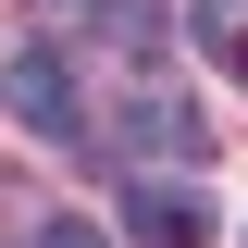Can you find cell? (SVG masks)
<instances>
[{"mask_svg":"<svg viewBox=\"0 0 248 248\" xmlns=\"http://www.w3.org/2000/svg\"><path fill=\"white\" fill-rule=\"evenodd\" d=\"M112 149L124 161H199L211 124H199V99H124V112H112Z\"/></svg>","mask_w":248,"mask_h":248,"instance_id":"1","label":"cell"},{"mask_svg":"<svg viewBox=\"0 0 248 248\" xmlns=\"http://www.w3.org/2000/svg\"><path fill=\"white\" fill-rule=\"evenodd\" d=\"M0 99H13V124H37V137H87V112H75V75H62L50 50H25L13 75H0Z\"/></svg>","mask_w":248,"mask_h":248,"instance_id":"2","label":"cell"},{"mask_svg":"<svg viewBox=\"0 0 248 248\" xmlns=\"http://www.w3.org/2000/svg\"><path fill=\"white\" fill-rule=\"evenodd\" d=\"M124 236L137 248H199L211 223H199V199H174V186H124Z\"/></svg>","mask_w":248,"mask_h":248,"instance_id":"3","label":"cell"},{"mask_svg":"<svg viewBox=\"0 0 248 248\" xmlns=\"http://www.w3.org/2000/svg\"><path fill=\"white\" fill-rule=\"evenodd\" d=\"M186 25H199V50H211L223 75H236V87H248V0H199Z\"/></svg>","mask_w":248,"mask_h":248,"instance_id":"4","label":"cell"},{"mask_svg":"<svg viewBox=\"0 0 248 248\" xmlns=\"http://www.w3.org/2000/svg\"><path fill=\"white\" fill-rule=\"evenodd\" d=\"M99 25H112L124 50H161V0H99Z\"/></svg>","mask_w":248,"mask_h":248,"instance_id":"5","label":"cell"},{"mask_svg":"<svg viewBox=\"0 0 248 248\" xmlns=\"http://www.w3.org/2000/svg\"><path fill=\"white\" fill-rule=\"evenodd\" d=\"M37 248H112V236H99V223H75V211H50V223H37Z\"/></svg>","mask_w":248,"mask_h":248,"instance_id":"6","label":"cell"}]
</instances>
